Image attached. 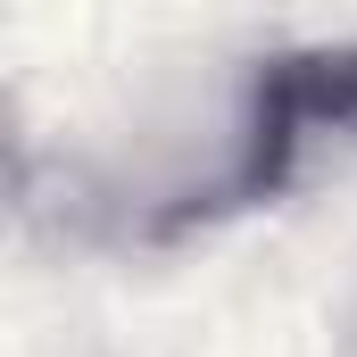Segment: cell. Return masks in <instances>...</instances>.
Returning a JSON list of instances; mask_svg holds the SVG:
<instances>
[{"mask_svg": "<svg viewBox=\"0 0 357 357\" xmlns=\"http://www.w3.org/2000/svg\"><path fill=\"white\" fill-rule=\"evenodd\" d=\"M324 142H357V42L266 59L258 84H250V116H241L233 167L208 183V191H191L167 225L282 199V191L299 183V167H307V150H324Z\"/></svg>", "mask_w": 357, "mask_h": 357, "instance_id": "obj_1", "label": "cell"}]
</instances>
